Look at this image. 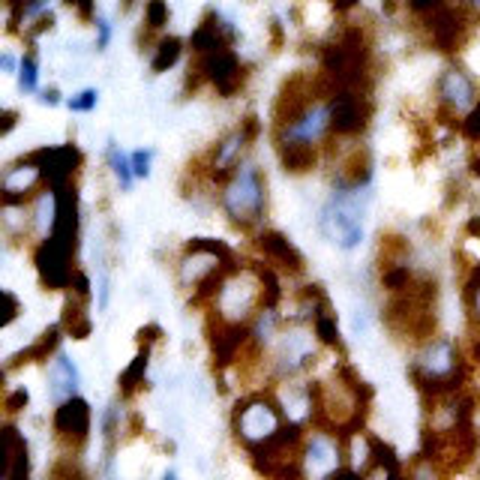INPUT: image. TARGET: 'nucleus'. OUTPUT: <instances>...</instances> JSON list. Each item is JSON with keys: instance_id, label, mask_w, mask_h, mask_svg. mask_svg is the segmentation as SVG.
I'll return each mask as SVG.
<instances>
[{"instance_id": "f257e3e1", "label": "nucleus", "mask_w": 480, "mask_h": 480, "mask_svg": "<svg viewBox=\"0 0 480 480\" xmlns=\"http://www.w3.org/2000/svg\"><path fill=\"white\" fill-rule=\"evenodd\" d=\"M220 201L225 217L238 225V229L259 225L264 217V208H268V183H264L259 165L252 162L238 165V171L225 181Z\"/></svg>"}, {"instance_id": "f03ea898", "label": "nucleus", "mask_w": 480, "mask_h": 480, "mask_svg": "<svg viewBox=\"0 0 480 480\" xmlns=\"http://www.w3.org/2000/svg\"><path fill=\"white\" fill-rule=\"evenodd\" d=\"M360 192L364 190L333 186L330 201L321 208V217H318L321 234L346 252L358 250L360 240H364V201H360Z\"/></svg>"}, {"instance_id": "7ed1b4c3", "label": "nucleus", "mask_w": 480, "mask_h": 480, "mask_svg": "<svg viewBox=\"0 0 480 480\" xmlns=\"http://www.w3.org/2000/svg\"><path fill=\"white\" fill-rule=\"evenodd\" d=\"M282 424H286V411H282V406L273 403L270 397L240 399L231 415L234 436H238V442H243L247 450L270 442V438L282 429Z\"/></svg>"}, {"instance_id": "20e7f679", "label": "nucleus", "mask_w": 480, "mask_h": 480, "mask_svg": "<svg viewBox=\"0 0 480 480\" xmlns=\"http://www.w3.org/2000/svg\"><path fill=\"white\" fill-rule=\"evenodd\" d=\"M256 309H261V279L256 264L240 273V268H234L222 282V291L213 300V312L220 318L229 321H250L256 316Z\"/></svg>"}, {"instance_id": "39448f33", "label": "nucleus", "mask_w": 480, "mask_h": 480, "mask_svg": "<svg viewBox=\"0 0 480 480\" xmlns=\"http://www.w3.org/2000/svg\"><path fill=\"white\" fill-rule=\"evenodd\" d=\"M225 268H238L231 250L220 240L195 238L192 243H186V250H183V259L178 264V279L183 289L195 291L204 279H211L213 273H220Z\"/></svg>"}, {"instance_id": "423d86ee", "label": "nucleus", "mask_w": 480, "mask_h": 480, "mask_svg": "<svg viewBox=\"0 0 480 480\" xmlns=\"http://www.w3.org/2000/svg\"><path fill=\"white\" fill-rule=\"evenodd\" d=\"M73 256L75 250L70 247V243L57 240L54 234L45 240H39V247L34 252V264L39 270V279H43L45 289L52 291H61V289H70L73 282Z\"/></svg>"}, {"instance_id": "0eeeda50", "label": "nucleus", "mask_w": 480, "mask_h": 480, "mask_svg": "<svg viewBox=\"0 0 480 480\" xmlns=\"http://www.w3.org/2000/svg\"><path fill=\"white\" fill-rule=\"evenodd\" d=\"M372 117V103L367 91H355V87H342V91L333 93L330 100V123H333V135H358L367 130Z\"/></svg>"}, {"instance_id": "6e6552de", "label": "nucleus", "mask_w": 480, "mask_h": 480, "mask_svg": "<svg viewBox=\"0 0 480 480\" xmlns=\"http://www.w3.org/2000/svg\"><path fill=\"white\" fill-rule=\"evenodd\" d=\"M300 465H303V475H309V477L351 475L348 468H342L339 436L328 433V429H318V433H312L307 442H303Z\"/></svg>"}, {"instance_id": "1a4fd4ad", "label": "nucleus", "mask_w": 480, "mask_h": 480, "mask_svg": "<svg viewBox=\"0 0 480 480\" xmlns=\"http://www.w3.org/2000/svg\"><path fill=\"white\" fill-rule=\"evenodd\" d=\"M195 70L201 73L204 82H211L213 87H217V93L225 96V100L238 93L243 87V78H247V73H243V66H240V57L234 54L229 45L217 48V52L199 54Z\"/></svg>"}, {"instance_id": "9d476101", "label": "nucleus", "mask_w": 480, "mask_h": 480, "mask_svg": "<svg viewBox=\"0 0 480 480\" xmlns=\"http://www.w3.org/2000/svg\"><path fill=\"white\" fill-rule=\"evenodd\" d=\"M52 426H54L57 442L66 450L82 447L87 442V436H91V406H87V399L75 394L70 399H64V403H57Z\"/></svg>"}, {"instance_id": "9b49d317", "label": "nucleus", "mask_w": 480, "mask_h": 480, "mask_svg": "<svg viewBox=\"0 0 480 480\" xmlns=\"http://www.w3.org/2000/svg\"><path fill=\"white\" fill-rule=\"evenodd\" d=\"M333 132L330 103H316L303 112L298 121L277 126V148L279 144H318Z\"/></svg>"}, {"instance_id": "f8f14e48", "label": "nucleus", "mask_w": 480, "mask_h": 480, "mask_svg": "<svg viewBox=\"0 0 480 480\" xmlns=\"http://www.w3.org/2000/svg\"><path fill=\"white\" fill-rule=\"evenodd\" d=\"M438 103H442V114L447 117H459V114L472 112L477 103L475 78L465 70H459V66H447L442 78H438Z\"/></svg>"}, {"instance_id": "ddd939ff", "label": "nucleus", "mask_w": 480, "mask_h": 480, "mask_svg": "<svg viewBox=\"0 0 480 480\" xmlns=\"http://www.w3.org/2000/svg\"><path fill=\"white\" fill-rule=\"evenodd\" d=\"M250 342L247 321H229L217 316V325H211V348H213V364L220 369L234 364Z\"/></svg>"}, {"instance_id": "4468645a", "label": "nucleus", "mask_w": 480, "mask_h": 480, "mask_svg": "<svg viewBox=\"0 0 480 480\" xmlns=\"http://www.w3.org/2000/svg\"><path fill=\"white\" fill-rule=\"evenodd\" d=\"M312 360H316V339L307 337L303 330L282 333L277 360H273V367H277L282 378H295L298 372H303L312 364Z\"/></svg>"}, {"instance_id": "2eb2a0df", "label": "nucleus", "mask_w": 480, "mask_h": 480, "mask_svg": "<svg viewBox=\"0 0 480 480\" xmlns=\"http://www.w3.org/2000/svg\"><path fill=\"white\" fill-rule=\"evenodd\" d=\"M429 36H433V45L438 52H459V45L465 43L468 36V15L463 9L454 6H438L433 15H429Z\"/></svg>"}, {"instance_id": "dca6fc26", "label": "nucleus", "mask_w": 480, "mask_h": 480, "mask_svg": "<svg viewBox=\"0 0 480 480\" xmlns=\"http://www.w3.org/2000/svg\"><path fill=\"white\" fill-rule=\"evenodd\" d=\"M43 183H45V171H43V165H39L36 153H31L27 160L15 162L13 169H6L4 204H24L31 195H36V190Z\"/></svg>"}, {"instance_id": "f3484780", "label": "nucleus", "mask_w": 480, "mask_h": 480, "mask_svg": "<svg viewBox=\"0 0 480 480\" xmlns=\"http://www.w3.org/2000/svg\"><path fill=\"white\" fill-rule=\"evenodd\" d=\"M36 160L45 171V186H52V190L70 186L75 171L82 169V151L75 144H61V148H52V151L43 148L36 151Z\"/></svg>"}, {"instance_id": "a211bd4d", "label": "nucleus", "mask_w": 480, "mask_h": 480, "mask_svg": "<svg viewBox=\"0 0 480 480\" xmlns=\"http://www.w3.org/2000/svg\"><path fill=\"white\" fill-rule=\"evenodd\" d=\"M256 247L264 256V261L273 264L277 270L286 273H303V256L291 247V240L279 231H261L256 238Z\"/></svg>"}, {"instance_id": "6ab92c4d", "label": "nucleus", "mask_w": 480, "mask_h": 480, "mask_svg": "<svg viewBox=\"0 0 480 480\" xmlns=\"http://www.w3.org/2000/svg\"><path fill=\"white\" fill-rule=\"evenodd\" d=\"M234 36V27L231 22H225V18L220 13H211L204 15V22L195 27V34H192V52L195 54H208V52H217V48H225L229 45V39Z\"/></svg>"}, {"instance_id": "aec40b11", "label": "nucleus", "mask_w": 480, "mask_h": 480, "mask_svg": "<svg viewBox=\"0 0 480 480\" xmlns=\"http://www.w3.org/2000/svg\"><path fill=\"white\" fill-rule=\"evenodd\" d=\"M48 381H52V387H48V394H52L54 403H64V399H70L78 394V385H82V372L73 364L66 355H57L52 360V372H48Z\"/></svg>"}, {"instance_id": "412c9836", "label": "nucleus", "mask_w": 480, "mask_h": 480, "mask_svg": "<svg viewBox=\"0 0 480 480\" xmlns=\"http://www.w3.org/2000/svg\"><path fill=\"white\" fill-rule=\"evenodd\" d=\"M4 477L22 480L31 472V459H27V442L15 426H4Z\"/></svg>"}, {"instance_id": "4be33fe9", "label": "nucleus", "mask_w": 480, "mask_h": 480, "mask_svg": "<svg viewBox=\"0 0 480 480\" xmlns=\"http://www.w3.org/2000/svg\"><path fill=\"white\" fill-rule=\"evenodd\" d=\"M277 151L289 174H309L318 165V144H279Z\"/></svg>"}, {"instance_id": "5701e85b", "label": "nucleus", "mask_w": 480, "mask_h": 480, "mask_svg": "<svg viewBox=\"0 0 480 480\" xmlns=\"http://www.w3.org/2000/svg\"><path fill=\"white\" fill-rule=\"evenodd\" d=\"M31 222L39 234V240H45L48 234L54 231V222H57V192L48 186L45 192H36L34 195V211H31Z\"/></svg>"}, {"instance_id": "b1692460", "label": "nucleus", "mask_w": 480, "mask_h": 480, "mask_svg": "<svg viewBox=\"0 0 480 480\" xmlns=\"http://www.w3.org/2000/svg\"><path fill=\"white\" fill-rule=\"evenodd\" d=\"M61 333H64V325H52L48 328L43 337H39L36 342L27 351H22V355H15L13 360L15 364H9L6 367V372L13 369V367H18V364H43V360H48L57 351V342H61Z\"/></svg>"}, {"instance_id": "393cba45", "label": "nucleus", "mask_w": 480, "mask_h": 480, "mask_svg": "<svg viewBox=\"0 0 480 480\" xmlns=\"http://www.w3.org/2000/svg\"><path fill=\"white\" fill-rule=\"evenodd\" d=\"M84 303H87V298H78V295H73L70 300L64 303V318H61V325H64V330L70 333L73 339H87L91 337V316L84 312Z\"/></svg>"}, {"instance_id": "a878e982", "label": "nucleus", "mask_w": 480, "mask_h": 480, "mask_svg": "<svg viewBox=\"0 0 480 480\" xmlns=\"http://www.w3.org/2000/svg\"><path fill=\"white\" fill-rule=\"evenodd\" d=\"M148 367H151V346H142L139 355L132 358V364L123 369L121 376V397L130 399L142 390L144 385V376H148Z\"/></svg>"}, {"instance_id": "bb28decb", "label": "nucleus", "mask_w": 480, "mask_h": 480, "mask_svg": "<svg viewBox=\"0 0 480 480\" xmlns=\"http://www.w3.org/2000/svg\"><path fill=\"white\" fill-rule=\"evenodd\" d=\"M259 279H261V309H277L282 300V282L273 264H256Z\"/></svg>"}, {"instance_id": "cd10ccee", "label": "nucleus", "mask_w": 480, "mask_h": 480, "mask_svg": "<svg viewBox=\"0 0 480 480\" xmlns=\"http://www.w3.org/2000/svg\"><path fill=\"white\" fill-rule=\"evenodd\" d=\"M181 52H183V43H181L178 36H162L160 43H156L151 70H153V73H169L171 66L181 61Z\"/></svg>"}, {"instance_id": "c85d7f7f", "label": "nucleus", "mask_w": 480, "mask_h": 480, "mask_svg": "<svg viewBox=\"0 0 480 480\" xmlns=\"http://www.w3.org/2000/svg\"><path fill=\"white\" fill-rule=\"evenodd\" d=\"M109 165H112V174L117 178V183H121V190L130 192L132 190V181H135L132 156H126L114 142H109Z\"/></svg>"}, {"instance_id": "c756f323", "label": "nucleus", "mask_w": 480, "mask_h": 480, "mask_svg": "<svg viewBox=\"0 0 480 480\" xmlns=\"http://www.w3.org/2000/svg\"><path fill=\"white\" fill-rule=\"evenodd\" d=\"M39 87V64L34 54L22 57V66H18V91L22 93H36Z\"/></svg>"}, {"instance_id": "7c9ffc66", "label": "nucleus", "mask_w": 480, "mask_h": 480, "mask_svg": "<svg viewBox=\"0 0 480 480\" xmlns=\"http://www.w3.org/2000/svg\"><path fill=\"white\" fill-rule=\"evenodd\" d=\"M169 0H148V9H144V18H148V27L151 31H162L165 24H169Z\"/></svg>"}, {"instance_id": "2f4dec72", "label": "nucleus", "mask_w": 480, "mask_h": 480, "mask_svg": "<svg viewBox=\"0 0 480 480\" xmlns=\"http://www.w3.org/2000/svg\"><path fill=\"white\" fill-rule=\"evenodd\" d=\"M316 337L325 342V346H339V328H337V318L330 316V312H321L316 318Z\"/></svg>"}, {"instance_id": "473e14b6", "label": "nucleus", "mask_w": 480, "mask_h": 480, "mask_svg": "<svg viewBox=\"0 0 480 480\" xmlns=\"http://www.w3.org/2000/svg\"><path fill=\"white\" fill-rule=\"evenodd\" d=\"M96 103H100V91H96V87H84L82 93H75V96H70V100H66L70 112H78V114L93 112Z\"/></svg>"}, {"instance_id": "72a5a7b5", "label": "nucleus", "mask_w": 480, "mask_h": 480, "mask_svg": "<svg viewBox=\"0 0 480 480\" xmlns=\"http://www.w3.org/2000/svg\"><path fill=\"white\" fill-rule=\"evenodd\" d=\"M465 300H468V309H472L475 325H480V268H475L472 279L465 282Z\"/></svg>"}, {"instance_id": "f704fd0d", "label": "nucleus", "mask_w": 480, "mask_h": 480, "mask_svg": "<svg viewBox=\"0 0 480 480\" xmlns=\"http://www.w3.org/2000/svg\"><path fill=\"white\" fill-rule=\"evenodd\" d=\"M151 162H153V151H135L132 153V169H135V178H151Z\"/></svg>"}, {"instance_id": "c9c22d12", "label": "nucleus", "mask_w": 480, "mask_h": 480, "mask_svg": "<svg viewBox=\"0 0 480 480\" xmlns=\"http://www.w3.org/2000/svg\"><path fill=\"white\" fill-rule=\"evenodd\" d=\"M27 403H31V394H27L24 387H18V390H9L6 399H4V408L9 411V415H18Z\"/></svg>"}, {"instance_id": "e433bc0d", "label": "nucleus", "mask_w": 480, "mask_h": 480, "mask_svg": "<svg viewBox=\"0 0 480 480\" xmlns=\"http://www.w3.org/2000/svg\"><path fill=\"white\" fill-rule=\"evenodd\" d=\"M93 24H96V48L103 52V48H109V43H112V24L105 15H96Z\"/></svg>"}, {"instance_id": "4c0bfd02", "label": "nucleus", "mask_w": 480, "mask_h": 480, "mask_svg": "<svg viewBox=\"0 0 480 480\" xmlns=\"http://www.w3.org/2000/svg\"><path fill=\"white\" fill-rule=\"evenodd\" d=\"M70 289H73V295H78V298H91V279H87V273L75 270Z\"/></svg>"}, {"instance_id": "58836bf2", "label": "nucleus", "mask_w": 480, "mask_h": 480, "mask_svg": "<svg viewBox=\"0 0 480 480\" xmlns=\"http://www.w3.org/2000/svg\"><path fill=\"white\" fill-rule=\"evenodd\" d=\"M4 300H6V309H4V328H6V325H13V321L18 318L22 303H18V298L13 295V291H4Z\"/></svg>"}, {"instance_id": "ea45409f", "label": "nucleus", "mask_w": 480, "mask_h": 480, "mask_svg": "<svg viewBox=\"0 0 480 480\" xmlns=\"http://www.w3.org/2000/svg\"><path fill=\"white\" fill-rule=\"evenodd\" d=\"M438 6H445L442 0H408V9L417 15H433Z\"/></svg>"}, {"instance_id": "a19ab883", "label": "nucleus", "mask_w": 480, "mask_h": 480, "mask_svg": "<svg viewBox=\"0 0 480 480\" xmlns=\"http://www.w3.org/2000/svg\"><path fill=\"white\" fill-rule=\"evenodd\" d=\"M240 132L247 135V142H256L259 132H261L259 117H256V114H247V117H243V121H240Z\"/></svg>"}, {"instance_id": "79ce46f5", "label": "nucleus", "mask_w": 480, "mask_h": 480, "mask_svg": "<svg viewBox=\"0 0 480 480\" xmlns=\"http://www.w3.org/2000/svg\"><path fill=\"white\" fill-rule=\"evenodd\" d=\"M160 337H162V328L160 325H148V328L139 330V342H142V346H153V342L160 339Z\"/></svg>"}, {"instance_id": "37998d69", "label": "nucleus", "mask_w": 480, "mask_h": 480, "mask_svg": "<svg viewBox=\"0 0 480 480\" xmlns=\"http://www.w3.org/2000/svg\"><path fill=\"white\" fill-rule=\"evenodd\" d=\"M70 4L78 9V15L82 18H96L93 15V0H70Z\"/></svg>"}, {"instance_id": "c03bdc74", "label": "nucleus", "mask_w": 480, "mask_h": 480, "mask_svg": "<svg viewBox=\"0 0 480 480\" xmlns=\"http://www.w3.org/2000/svg\"><path fill=\"white\" fill-rule=\"evenodd\" d=\"M39 103L43 105H61V91H57V87H48V91H43V96H39Z\"/></svg>"}, {"instance_id": "a18cd8bd", "label": "nucleus", "mask_w": 480, "mask_h": 480, "mask_svg": "<svg viewBox=\"0 0 480 480\" xmlns=\"http://www.w3.org/2000/svg\"><path fill=\"white\" fill-rule=\"evenodd\" d=\"M18 66H22V61H15L13 54H4V57H0V70H4V73L13 75V73H18Z\"/></svg>"}, {"instance_id": "49530a36", "label": "nucleus", "mask_w": 480, "mask_h": 480, "mask_svg": "<svg viewBox=\"0 0 480 480\" xmlns=\"http://www.w3.org/2000/svg\"><path fill=\"white\" fill-rule=\"evenodd\" d=\"M15 121H18V114H15L13 109H6V112H4V126H0V132H4V135H9V132H13Z\"/></svg>"}, {"instance_id": "de8ad7c7", "label": "nucleus", "mask_w": 480, "mask_h": 480, "mask_svg": "<svg viewBox=\"0 0 480 480\" xmlns=\"http://www.w3.org/2000/svg\"><path fill=\"white\" fill-rule=\"evenodd\" d=\"M109 307V279L100 282V309Z\"/></svg>"}, {"instance_id": "09e8293b", "label": "nucleus", "mask_w": 480, "mask_h": 480, "mask_svg": "<svg viewBox=\"0 0 480 480\" xmlns=\"http://www.w3.org/2000/svg\"><path fill=\"white\" fill-rule=\"evenodd\" d=\"M270 34H273V45H282V24L279 22L270 24Z\"/></svg>"}, {"instance_id": "8fccbe9b", "label": "nucleus", "mask_w": 480, "mask_h": 480, "mask_svg": "<svg viewBox=\"0 0 480 480\" xmlns=\"http://www.w3.org/2000/svg\"><path fill=\"white\" fill-rule=\"evenodd\" d=\"M472 171L480 178V156H472Z\"/></svg>"}, {"instance_id": "3c124183", "label": "nucleus", "mask_w": 480, "mask_h": 480, "mask_svg": "<svg viewBox=\"0 0 480 480\" xmlns=\"http://www.w3.org/2000/svg\"><path fill=\"white\" fill-rule=\"evenodd\" d=\"M468 229H472L475 234H480V220H472V225H468Z\"/></svg>"}, {"instance_id": "603ef678", "label": "nucleus", "mask_w": 480, "mask_h": 480, "mask_svg": "<svg viewBox=\"0 0 480 480\" xmlns=\"http://www.w3.org/2000/svg\"><path fill=\"white\" fill-rule=\"evenodd\" d=\"M132 6H135V0H123V4H121L123 13H126V9H132Z\"/></svg>"}, {"instance_id": "864d4df0", "label": "nucleus", "mask_w": 480, "mask_h": 480, "mask_svg": "<svg viewBox=\"0 0 480 480\" xmlns=\"http://www.w3.org/2000/svg\"><path fill=\"white\" fill-rule=\"evenodd\" d=\"M472 9H477V13H480V0H472Z\"/></svg>"}]
</instances>
